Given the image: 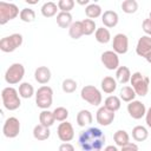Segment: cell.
Segmentation results:
<instances>
[{
	"mask_svg": "<svg viewBox=\"0 0 151 151\" xmlns=\"http://www.w3.org/2000/svg\"><path fill=\"white\" fill-rule=\"evenodd\" d=\"M81 24H83V31H84V35H91L92 33H94L97 31V27H96V21L92 20V19H84L81 20Z\"/></svg>",
	"mask_w": 151,
	"mask_h": 151,
	"instance_id": "obj_35",
	"label": "cell"
},
{
	"mask_svg": "<svg viewBox=\"0 0 151 151\" xmlns=\"http://www.w3.org/2000/svg\"><path fill=\"white\" fill-rule=\"evenodd\" d=\"M40 11H41L42 17H45V18H52V17H54L57 14V12L59 11V8H58V5L55 2L47 1V2H45L41 6Z\"/></svg>",
	"mask_w": 151,
	"mask_h": 151,
	"instance_id": "obj_23",
	"label": "cell"
},
{
	"mask_svg": "<svg viewBox=\"0 0 151 151\" xmlns=\"http://www.w3.org/2000/svg\"><path fill=\"white\" fill-rule=\"evenodd\" d=\"M51 136V131H50V127H46L41 124H38L33 127V137L37 139V140H46L48 139Z\"/></svg>",
	"mask_w": 151,
	"mask_h": 151,
	"instance_id": "obj_20",
	"label": "cell"
},
{
	"mask_svg": "<svg viewBox=\"0 0 151 151\" xmlns=\"http://www.w3.org/2000/svg\"><path fill=\"white\" fill-rule=\"evenodd\" d=\"M145 123H146V125L151 129V106L146 110V114H145Z\"/></svg>",
	"mask_w": 151,
	"mask_h": 151,
	"instance_id": "obj_42",
	"label": "cell"
},
{
	"mask_svg": "<svg viewBox=\"0 0 151 151\" xmlns=\"http://www.w3.org/2000/svg\"><path fill=\"white\" fill-rule=\"evenodd\" d=\"M57 24L61 28H70V26L73 24L72 14L66 12H59L57 14Z\"/></svg>",
	"mask_w": 151,
	"mask_h": 151,
	"instance_id": "obj_24",
	"label": "cell"
},
{
	"mask_svg": "<svg viewBox=\"0 0 151 151\" xmlns=\"http://www.w3.org/2000/svg\"><path fill=\"white\" fill-rule=\"evenodd\" d=\"M58 151H76V150H74V146L71 143H61L59 145Z\"/></svg>",
	"mask_w": 151,
	"mask_h": 151,
	"instance_id": "obj_40",
	"label": "cell"
},
{
	"mask_svg": "<svg viewBox=\"0 0 151 151\" xmlns=\"http://www.w3.org/2000/svg\"><path fill=\"white\" fill-rule=\"evenodd\" d=\"M57 134H58V138L61 142L68 143V142H71L74 138V129H73V126H72L71 123H68L67 120H65V122H61L58 125Z\"/></svg>",
	"mask_w": 151,
	"mask_h": 151,
	"instance_id": "obj_10",
	"label": "cell"
},
{
	"mask_svg": "<svg viewBox=\"0 0 151 151\" xmlns=\"http://www.w3.org/2000/svg\"><path fill=\"white\" fill-rule=\"evenodd\" d=\"M52 78V73H51V70L47 67V66H39L35 68L34 71V79L37 83L41 84V85H45L47 84Z\"/></svg>",
	"mask_w": 151,
	"mask_h": 151,
	"instance_id": "obj_16",
	"label": "cell"
},
{
	"mask_svg": "<svg viewBox=\"0 0 151 151\" xmlns=\"http://www.w3.org/2000/svg\"><path fill=\"white\" fill-rule=\"evenodd\" d=\"M151 52V37L149 35H142L137 42L136 46V53L139 57L145 58Z\"/></svg>",
	"mask_w": 151,
	"mask_h": 151,
	"instance_id": "obj_15",
	"label": "cell"
},
{
	"mask_svg": "<svg viewBox=\"0 0 151 151\" xmlns=\"http://www.w3.org/2000/svg\"><path fill=\"white\" fill-rule=\"evenodd\" d=\"M127 113L130 114L131 118L133 119H142L143 117H145L146 114V107L145 104L142 103L140 100H132L127 104Z\"/></svg>",
	"mask_w": 151,
	"mask_h": 151,
	"instance_id": "obj_11",
	"label": "cell"
},
{
	"mask_svg": "<svg viewBox=\"0 0 151 151\" xmlns=\"http://www.w3.org/2000/svg\"><path fill=\"white\" fill-rule=\"evenodd\" d=\"M77 2H78L79 5H87V6L90 5V1H88V0H78Z\"/></svg>",
	"mask_w": 151,
	"mask_h": 151,
	"instance_id": "obj_44",
	"label": "cell"
},
{
	"mask_svg": "<svg viewBox=\"0 0 151 151\" xmlns=\"http://www.w3.org/2000/svg\"><path fill=\"white\" fill-rule=\"evenodd\" d=\"M78 87V84L74 79H71V78H67L63 81L61 84V88L65 93H73Z\"/></svg>",
	"mask_w": 151,
	"mask_h": 151,
	"instance_id": "obj_37",
	"label": "cell"
},
{
	"mask_svg": "<svg viewBox=\"0 0 151 151\" xmlns=\"http://www.w3.org/2000/svg\"><path fill=\"white\" fill-rule=\"evenodd\" d=\"M74 1L73 0H59L58 1V8L60 12H66V13H70L73 7H74Z\"/></svg>",
	"mask_w": 151,
	"mask_h": 151,
	"instance_id": "obj_38",
	"label": "cell"
},
{
	"mask_svg": "<svg viewBox=\"0 0 151 151\" xmlns=\"http://www.w3.org/2000/svg\"><path fill=\"white\" fill-rule=\"evenodd\" d=\"M149 137V131L143 125H137L132 129V138L136 142H144Z\"/></svg>",
	"mask_w": 151,
	"mask_h": 151,
	"instance_id": "obj_26",
	"label": "cell"
},
{
	"mask_svg": "<svg viewBox=\"0 0 151 151\" xmlns=\"http://www.w3.org/2000/svg\"><path fill=\"white\" fill-rule=\"evenodd\" d=\"M136 92L132 88V86H123L119 91V98L120 100L125 101V103H130L132 100H134L136 98Z\"/></svg>",
	"mask_w": 151,
	"mask_h": 151,
	"instance_id": "obj_29",
	"label": "cell"
},
{
	"mask_svg": "<svg viewBox=\"0 0 151 151\" xmlns=\"http://www.w3.org/2000/svg\"><path fill=\"white\" fill-rule=\"evenodd\" d=\"M20 98L21 97H20L18 90H15L12 86H7V87L2 88V91H1L2 105L8 111H15L20 107V105H21Z\"/></svg>",
	"mask_w": 151,
	"mask_h": 151,
	"instance_id": "obj_2",
	"label": "cell"
},
{
	"mask_svg": "<svg viewBox=\"0 0 151 151\" xmlns=\"http://www.w3.org/2000/svg\"><path fill=\"white\" fill-rule=\"evenodd\" d=\"M85 14L88 19H97L103 15V9L98 4H90L85 7Z\"/></svg>",
	"mask_w": 151,
	"mask_h": 151,
	"instance_id": "obj_27",
	"label": "cell"
},
{
	"mask_svg": "<svg viewBox=\"0 0 151 151\" xmlns=\"http://www.w3.org/2000/svg\"><path fill=\"white\" fill-rule=\"evenodd\" d=\"M19 18L24 22H33L35 20V12L32 8H27V7L26 8H22L20 11Z\"/></svg>",
	"mask_w": 151,
	"mask_h": 151,
	"instance_id": "obj_34",
	"label": "cell"
},
{
	"mask_svg": "<svg viewBox=\"0 0 151 151\" xmlns=\"http://www.w3.org/2000/svg\"><path fill=\"white\" fill-rule=\"evenodd\" d=\"M106 137L99 127H88L80 132L78 144L83 151H103Z\"/></svg>",
	"mask_w": 151,
	"mask_h": 151,
	"instance_id": "obj_1",
	"label": "cell"
},
{
	"mask_svg": "<svg viewBox=\"0 0 151 151\" xmlns=\"http://www.w3.org/2000/svg\"><path fill=\"white\" fill-rule=\"evenodd\" d=\"M149 18L151 19V11H150V14H149Z\"/></svg>",
	"mask_w": 151,
	"mask_h": 151,
	"instance_id": "obj_46",
	"label": "cell"
},
{
	"mask_svg": "<svg viewBox=\"0 0 151 151\" xmlns=\"http://www.w3.org/2000/svg\"><path fill=\"white\" fill-rule=\"evenodd\" d=\"M53 103V90L48 85L40 86L35 92V104L41 110H48Z\"/></svg>",
	"mask_w": 151,
	"mask_h": 151,
	"instance_id": "obj_3",
	"label": "cell"
},
{
	"mask_svg": "<svg viewBox=\"0 0 151 151\" xmlns=\"http://www.w3.org/2000/svg\"><path fill=\"white\" fill-rule=\"evenodd\" d=\"M24 38L20 33H13L11 35L4 37L0 40V50L5 53L14 52L17 48H19L22 45Z\"/></svg>",
	"mask_w": 151,
	"mask_h": 151,
	"instance_id": "obj_7",
	"label": "cell"
},
{
	"mask_svg": "<svg viewBox=\"0 0 151 151\" xmlns=\"http://www.w3.org/2000/svg\"><path fill=\"white\" fill-rule=\"evenodd\" d=\"M113 140L116 143V146L123 147L130 143V136L125 130H117L113 134Z\"/></svg>",
	"mask_w": 151,
	"mask_h": 151,
	"instance_id": "obj_22",
	"label": "cell"
},
{
	"mask_svg": "<svg viewBox=\"0 0 151 151\" xmlns=\"http://www.w3.org/2000/svg\"><path fill=\"white\" fill-rule=\"evenodd\" d=\"M119 151H138V146H137V144H134V143H129L127 145H125V146H123V147H120V150Z\"/></svg>",
	"mask_w": 151,
	"mask_h": 151,
	"instance_id": "obj_41",
	"label": "cell"
},
{
	"mask_svg": "<svg viewBox=\"0 0 151 151\" xmlns=\"http://www.w3.org/2000/svg\"><path fill=\"white\" fill-rule=\"evenodd\" d=\"M131 79V71L127 66H119L116 70V80L120 84H127Z\"/></svg>",
	"mask_w": 151,
	"mask_h": 151,
	"instance_id": "obj_21",
	"label": "cell"
},
{
	"mask_svg": "<svg viewBox=\"0 0 151 151\" xmlns=\"http://www.w3.org/2000/svg\"><path fill=\"white\" fill-rule=\"evenodd\" d=\"M100 60H101L103 65L110 71L117 70L119 67V57L114 51H105V52H103L101 57H100Z\"/></svg>",
	"mask_w": 151,
	"mask_h": 151,
	"instance_id": "obj_14",
	"label": "cell"
},
{
	"mask_svg": "<svg viewBox=\"0 0 151 151\" xmlns=\"http://www.w3.org/2000/svg\"><path fill=\"white\" fill-rule=\"evenodd\" d=\"M114 117H116L114 112L111 111V110H109L105 106H100L98 109L97 113H96V120L101 126H109V125H111V123H113V120H114Z\"/></svg>",
	"mask_w": 151,
	"mask_h": 151,
	"instance_id": "obj_12",
	"label": "cell"
},
{
	"mask_svg": "<svg viewBox=\"0 0 151 151\" xmlns=\"http://www.w3.org/2000/svg\"><path fill=\"white\" fill-rule=\"evenodd\" d=\"M80 97L92 106H99L103 101L101 92L93 85H85L80 91Z\"/></svg>",
	"mask_w": 151,
	"mask_h": 151,
	"instance_id": "obj_5",
	"label": "cell"
},
{
	"mask_svg": "<svg viewBox=\"0 0 151 151\" xmlns=\"http://www.w3.org/2000/svg\"><path fill=\"white\" fill-rule=\"evenodd\" d=\"M130 83L132 85V88L134 90L137 96L140 97H145L149 92V84H150V79L145 76H143L140 72H134L131 74V79Z\"/></svg>",
	"mask_w": 151,
	"mask_h": 151,
	"instance_id": "obj_4",
	"label": "cell"
},
{
	"mask_svg": "<svg viewBox=\"0 0 151 151\" xmlns=\"http://www.w3.org/2000/svg\"><path fill=\"white\" fill-rule=\"evenodd\" d=\"M94 37H96V40L100 44H107L111 40V33H110L109 28H106L104 26L97 28V31L94 32Z\"/></svg>",
	"mask_w": 151,
	"mask_h": 151,
	"instance_id": "obj_31",
	"label": "cell"
},
{
	"mask_svg": "<svg viewBox=\"0 0 151 151\" xmlns=\"http://www.w3.org/2000/svg\"><path fill=\"white\" fill-rule=\"evenodd\" d=\"M142 28H143L145 35L151 37V19H150V18H146V19L143 20V22H142Z\"/></svg>",
	"mask_w": 151,
	"mask_h": 151,
	"instance_id": "obj_39",
	"label": "cell"
},
{
	"mask_svg": "<svg viewBox=\"0 0 151 151\" xmlns=\"http://www.w3.org/2000/svg\"><path fill=\"white\" fill-rule=\"evenodd\" d=\"M20 132V122L17 117H8L2 126V133L6 138L13 139L19 136Z\"/></svg>",
	"mask_w": 151,
	"mask_h": 151,
	"instance_id": "obj_9",
	"label": "cell"
},
{
	"mask_svg": "<svg viewBox=\"0 0 151 151\" xmlns=\"http://www.w3.org/2000/svg\"><path fill=\"white\" fill-rule=\"evenodd\" d=\"M68 35L77 40L79 38H81L84 35V31H83V24L81 21H73V24L70 26L68 28Z\"/></svg>",
	"mask_w": 151,
	"mask_h": 151,
	"instance_id": "obj_30",
	"label": "cell"
},
{
	"mask_svg": "<svg viewBox=\"0 0 151 151\" xmlns=\"http://www.w3.org/2000/svg\"><path fill=\"white\" fill-rule=\"evenodd\" d=\"M92 122H93V116H92L91 111L84 109L77 113V124L80 127H85V126L90 125Z\"/></svg>",
	"mask_w": 151,
	"mask_h": 151,
	"instance_id": "obj_19",
	"label": "cell"
},
{
	"mask_svg": "<svg viewBox=\"0 0 151 151\" xmlns=\"http://www.w3.org/2000/svg\"><path fill=\"white\" fill-rule=\"evenodd\" d=\"M122 9L126 14L136 13L138 9V2L136 0H124L122 2Z\"/></svg>",
	"mask_w": 151,
	"mask_h": 151,
	"instance_id": "obj_33",
	"label": "cell"
},
{
	"mask_svg": "<svg viewBox=\"0 0 151 151\" xmlns=\"http://www.w3.org/2000/svg\"><path fill=\"white\" fill-rule=\"evenodd\" d=\"M18 92H19V94H20L21 98L28 99V98H31V97L34 96V87H33L32 84H29L27 81H24V83H20Z\"/></svg>",
	"mask_w": 151,
	"mask_h": 151,
	"instance_id": "obj_28",
	"label": "cell"
},
{
	"mask_svg": "<svg viewBox=\"0 0 151 151\" xmlns=\"http://www.w3.org/2000/svg\"><path fill=\"white\" fill-rule=\"evenodd\" d=\"M103 151H119L116 145H107L103 149Z\"/></svg>",
	"mask_w": 151,
	"mask_h": 151,
	"instance_id": "obj_43",
	"label": "cell"
},
{
	"mask_svg": "<svg viewBox=\"0 0 151 151\" xmlns=\"http://www.w3.org/2000/svg\"><path fill=\"white\" fill-rule=\"evenodd\" d=\"M112 47L117 54H125L129 50V38L124 33H118L113 37Z\"/></svg>",
	"mask_w": 151,
	"mask_h": 151,
	"instance_id": "obj_13",
	"label": "cell"
},
{
	"mask_svg": "<svg viewBox=\"0 0 151 151\" xmlns=\"http://www.w3.org/2000/svg\"><path fill=\"white\" fill-rule=\"evenodd\" d=\"M20 14V11L15 4L12 2H0V25H5L8 21L15 19Z\"/></svg>",
	"mask_w": 151,
	"mask_h": 151,
	"instance_id": "obj_8",
	"label": "cell"
},
{
	"mask_svg": "<svg viewBox=\"0 0 151 151\" xmlns=\"http://www.w3.org/2000/svg\"><path fill=\"white\" fill-rule=\"evenodd\" d=\"M53 114L55 118V122H65L68 117V110L64 106H58L53 110Z\"/></svg>",
	"mask_w": 151,
	"mask_h": 151,
	"instance_id": "obj_36",
	"label": "cell"
},
{
	"mask_svg": "<svg viewBox=\"0 0 151 151\" xmlns=\"http://www.w3.org/2000/svg\"><path fill=\"white\" fill-rule=\"evenodd\" d=\"M104 106L107 107L109 110L116 112V111H118V110L120 109V106H122V100H120V98L117 97V96H109V97L105 99V101H104Z\"/></svg>",
	"mask_w": 151,
	"mask_h": 151,
	"instance_id": "obj_32",
	"label": "cell"
},
{
	"mask_svg": "<svg viewBox=\"0 0 151 151\" xmlns=\"http://www.w3.org/2000/svg\"><path fill=\"white\" fill-rule=\"evenodd\" d=\"M118 21H119V17H118L117 12H114V11L107 9L101 15V22L104 24V27H106V28L116 27L118 25Z\"/></svg>",
	"mask_w": 151,
	"mask_h": 151,
	"instance_id": "obj_17",
	"label": "cell"
},
{
	"mask_svg": "<svg viewBox=\"0 0 151 151\" xmlns=\"http://www.w3.org/2000/svg\"><path fill=\"white\" fill-rule=\"evenodd\" d=\"M25 76V67L20 63L12 64L5 72V81L9 85L19 84Z\"/></svg>",
	"mask_w": 151,
	"mask_h": 151,
	"instance_id": "obj_6",
	"label": "cell"
},
{
	"mask_svg": "<svg viewBox=\"0 0 151 151\" xmlns=\"http://www.w3.org/2000/svg\"><path fill=\"white\" fill-rule=\"evenodd\" d=\"M100 87H101V91L104 93H107V94H111L116 91L117 88V80L113 78V77H104L100 81Z\"/></svg>",
	"mask_w": 151,
	"mask_h": 151,
	"instance_id": "obj_18",
	"label": "cell"
},
{
	"mask_svg": "<svg viewBox=\"0 0 151 151\" xmlns=\"http://www.w3.org/2000/svg\"><path fill=\"white\" fill-rule=\"evenodd\" d=\"M145 59H146V61H147L149 64H151V52H150V53H149V54L145 57Z\"/></svg>",
	"mask_w": 151,
	"mask_h": 151,
	"instance_id": "obj_45",
	"label": "cell"
},
{
	"mask_svg": "<svg viewBox=\"0 0 151 151\" xmlns=\"http://www.w3.org/2000/svg\"><path fill=\"white\" fill-rule=\"evenodd\" d=\"M39 122L41 125L46 126V127H51L54 122H55V118H54V114H53V111H50V110H42L39 114Z\"/></svg>",
	"mask_w": 151,
	"mask_h": 151,
	"instance_id": "obj_25",
	"label": "cell"
}]
</instances>
